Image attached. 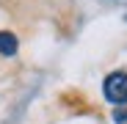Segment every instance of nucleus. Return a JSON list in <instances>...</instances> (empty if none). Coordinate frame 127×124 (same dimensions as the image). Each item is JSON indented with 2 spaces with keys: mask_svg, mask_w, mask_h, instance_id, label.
I'll return each mask as SVG.
<instances>
[{
  "mask_svg": "<svg viewBox=\"0 0 127 124\" xmlns=\"http://www.w3.org/2000/svg\"><path fill=\"white\" fill-rule=\"evenodd\" d=\"M17 47H19L17 36H14V33H8V30H0V55H14V52H17Z\"/></svg>",
  "mask_w": 127,
  "mask_h": 124,
  "instance_id": "2",
  "label": "nucleus"
},
{
  "mask_svg": "<svg viewBox=\"0 0 127 124\" xmlns=\"http://www.w3.org/2000/svg\"><path fill=\"white\" fill-rule=\"evenodd\" d=\"M105 99L113 102V105H124L127 102V72H111L102 83Z\"/></svg>",
  "mask_w": 127,
  "mask_h": 124,
  "instance_id": "1",
  "label": "nucleus"
},
{
  "mask_svg": "<svg viewBox=\"0 0 127 124\" xmlns=\"http://www.w3.org/2000/svg\"><path fill=\"white\" fill-rule=\"evenodd\" d=\"M113 121H116V124H127V108H116Z\"/></svg>",
  "mask_w": 127,
  "mask_h": 124,
  "instance_id": "3",
  "label": "nucleus"
}]
</instances>
